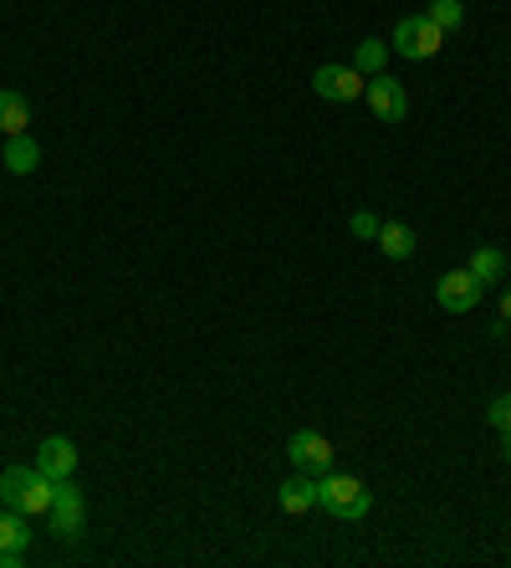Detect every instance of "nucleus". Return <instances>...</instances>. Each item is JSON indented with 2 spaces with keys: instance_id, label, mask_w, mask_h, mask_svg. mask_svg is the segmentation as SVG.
<instances>
[{
  "instance_id": "nucleus-21",
  "label": "nucleus",
  "mask_w": 511,
  "mask_h": 568,
  "mask_svg": "<svg viewBox=\"0 0 511 568\" xmlns=\"http://www.w3.org/2000/svg\"><path fill=\"white\" fill-rule=\"evenodd\" d=\"M497 323H511V287L501 292V318H497Z\"/></svg>"
},
{
  "instance_id": "nucleus-15",
  "label": "nucleus",
  "mask_w": 511,
  "mask_h": 568,
  "mask_svg": "<svg viewBox=\"0 0 511 568\" xmlns=\"http://www.w3.org/2000/svg\"><path fill=\"white\" fill-rule=\"evenodd\" d=\"M0 548H31V523H26V512L0 508Z\"/></svg>"
},
{
  "instance_id": "nucleus-1",
  "label": "nucleus",
  "mask_w": 511,
  "mask_h": 568,
  "mask_svg": "<svg viewBox=\"0 0 511 568\" xmlns=\"http://www.w3.org/2000/svg\"><path fill=\"white\" fill-rule=\"evenodd\" d=\"M318 508L333 512L337 523H364L374 512V492L348 471H327V477H318Z\"/></svg>"
},
{
  "instance_id": "nucleus-17",
  "label": "nucleus",
  "mask_w": 511,
  "mask_h": 568,
  "mask_svg": "<svg viewBox=\"0 0 511 568\" xmlns=\"http://www.w3.org/2000/svg\"><path fill=\"white\" fill-rule=\"evenodd\" d=\"M424 15H430L440 31H455L460 21H466V5H460V0H430V5H424Z\"/></svg>"
},
{
  "instance_id": "nucleus-10",
  "label": "nucleus",
  "mask_w": 511,
  "mask_h": 568,
  "mask_svg": "<svg viewBox=\"0 0 511 568\" xmlns=\"http://www.w3.org/2000/svg\"><path fill=\"white\" fill-rule=\"evenodd\" d=\"M374 241H379V252L389 256V261H404V256H414V246H420L414 225H404V221H384Z\"/></svg>"
},
{
  "instance_id": "nucleus-13",
  "label": "nucleus",
  "mask_w": 511,
  "mask_h": 568,
  "mask_svg": "<svg viewBox=\"0 0 511 568\" xmlns=\"http://www.w3.org/2000/svg\"><path fill=\"white\" fill-rule=\"evenodd\" d=\"M36 165H42V144H36V138L31 134L5 138V169H11V175H31Z\"/></svg>"
},
{
  "instance_id": "nucleus-5",
  "label": "nucleus",
  "mask_w": 511,
  "mask_h": 568,
  "mask_svg": "<svg viewBox=\"0 0 511 568\" xmlns=\"http://www.w3.org/2000/svg\"><path fill=\"white\" fill-rule=\"evenodd\" d=\"M287 456H292L297 471H307V477H327L337 461L333 441L322 431H292V441H287Z\"/></svg>"
},
{
  "instance_id": "nucleus-7",
  "label": "nucleus",
  "mask_w": 511,
  "mask_h": 568,
  "mask_svg": "<svg viewBox=\"0 0 511 568\" xmlns=\"http://www.w3.org/2000/svg\"><path fill=\"white\" fill-rule=\"evenodd\" d=\"M364 98H368V108H374V119L379 123H399L409 113V92H404V82H395V77H368V88H364Z\"/></svg>"
},
{
  "instance_id": "nucleus-22",
  "label": "nucleus",
  "mask_w": 511,
  "mask_h": 568,
  "mask_svg": "<svg viewBox=\"0 0 511 568\" xmlns=\"http://www.w3.org/2000/svg\"><path fill=\"white\" fill-rule=\"evenodd\" d=\"M501 441H507V466H511V431H507V435H501Z\"/></svg>"
},
{
  "instance_id": "nucleus-6",
  "label": "nucleus",
  "mask_w": 511,
  "mask_h": 568,
  "mask_svg": "<svg viewBox=\"0 0 511 568\" xmlns=\"http://www.w3.org/2000/svg\"><path fill=\"white\" fill-rule=\"evenodd\" d=\"M312 88H318V98H327V103H353V98H364L368 77L358 73V67H337V62H327V67H318L312 73Z\"/></svg>"
},
{
  "instance_id": "nucleus-9",
  "label": "nucleus",
  "mask_w": 511,
  "mask_h": 568,
  "mask_svg": "<svg viewBox=\"0 0 511 568\" xmlns=\"http://www.w3.org/2000/svg\"><path fill=\"white\" fill-rule=\"evenodd\" d=\"M36 471H42L46 481H67L77 471V446L67 435H46L42 450H36Z\"/></svg>"
},
{
  "instance_id": "nucleus-4",
  "label": "nucleus",
  "mask_w": 511,
  "mask_h": 568,
  "mask_svg": "<svg viewBox=\"0 0 511 568\" xmlns=\"http://www.w3.org/2000/svg\"><path fill=\"white\" fill-rule=\"evenodd\" d=\"M52 533L57 538H82V523H88V502H82V492L73 487V477L67 481H52Z\"/></svg>"
},
{
  "instance_id": "nucleus-20",
  "label": "nucleus",
  "mask_w": 511,
  "mask_h": 568,
  "mask_svg": "<svg viewBox=\"0 0 511 568\" xmlns=\"http://www.w3.org/2000/svg\"><path fill=\"white\" fill-rule=\"evenodd\" d=\"M26 564V548H0V568H21Z\"/></svg>"
},
{
  "instance_id": "nucleus-18",
  "label": "nucleus",
  "mask_w": 511,
  "mask_h": 568,
  "mask_svg": "<svg viewBox=\"0 0 511 568\" xmlns=\"http://www.w3.org/2000/svg\"><path fill=\"white\" fill-rule=\"evenodd\" d=\"M379 215H374V210H353V221H348V231H353V236H358V241H374V236H379Z\"/></svg>"
},
{
  "instance_id": "nucleus-8",
  "label": "nucleus",
  "mask_w": 511,
  "mask_h": 568,
  "mask_svg": "<svg viewBox=\"0 0 511 568\" xmlns=\"http://www.w3.org/2000/svg\"><path fill=\"white\" fill-rule=\"evenodd\" d=\"M481 292H486V287L476 282L466 267H460V271H445V277L435 282V298H440V308H445V313H470V308L481 302Z\"/></svg>"
},
{
  "instance_id": "nucleus-12",
  "label": "nucleus",
  "mask_w": 511,
  "mask_h": 568,
  "mask_svg": "<svg viewBox=\"0 0 511 568\" xmlns=\"http://www.w3.org/2000/svg\"><path fill=\"white\" fill-rule=\"evenodd\" d=\"M281 508L292 512V517H302V512L318 508V481L307 477V471H297V477L281 481Z\"/></svg>"
},
{
  "instance_id": "nucleus-16",
  "label": "nucleus",
  "mask_w": 511,
  "mask_h": 568,
  "mask_svg": "<svg viewBox=\"0 0 511 568\" xmlns=\"http://www.w3.org/2000/svg\"><path fill=\"white\" fill-rule=\"evenodd\" d=\"M384 62H389V42H358V52H353V67L364 77H379Z\"/></svg>"
},
{
  "instance_id": "nucleus-19",
  "label": "nucleus",
  "mask_w": 511,
  "mask_h": 568,
  "mask_svg": "<svg viewBox=\"0 0 511 568\" xmlns=\"http://www.w3.org/2000/svg\"><path fill=\"white\" fill-rule=\"evenodd\" d=\"M486 420H491V425H497L501 435L511 431V394H501V400H491V410H486Z\"/></svg>"
},
{
  "instance_id": "nucleus-11",
  "label": "nucleus",
  "mask_w": 511,
  "mask_h": 568,
  "mask_svg": "<svg viewBox=\"0 0 511 568\" xmlns=\"http://www.w3.org/2000/svg\"><path fill=\"white\" fill-rule=\"evenodd\" d=\"M26 129H31V103H26V92L0 88V134L11 138V134H26Z\"/></svg>"
},
{
  "instance_id": "nucleus-2",
  "label": "nucleus",
  "mask_w": 511,
  "mask_h": 568,
  "mask_svg": "<svg viewBox=\"0 0 511 568\" xmlns=\"http://www.w3.org/2000/svg\"><path fill=\"white\" fill-rule=\"evenodd\" d=\"M0 502L15 512H26V517H42V512H52V481H46L36 466H5V477H0Z\"/></svg>"
},
{
  "instance_id": "nucleus-3",
  "label": "nucleus",
  "mask_w": 511,
  "mask_h": 568,
  "mask_svg": "<svg viewBox=\"0 0 511 568\" xmlns=\"http://www.w3.org/2000/svg\"><path fill=\"white\" fill-rule=\"evenodd\" d=\"M445 36H451V31H440L430 15H404V21L395 26V36H389V46L409 62H430L440 46H445Z\"/></svg>"
},
{
  "instance_id": "nucleus-14",
  "label": "nucleus",
  "mask_w": 511,
  "mask_h": 568,
  "mask_svg": "<svg viewBox=\"0 0 511 568\" xmlns=\"http://www.w3.org/2000/svg\"><path fill=\"white\" fill-rule=\"evenodd\" d=\"M470 277H476V282L481 287H497L501 277H507V256H501V246H476V252H470Z\"/></svg>"
}]
</instances>
